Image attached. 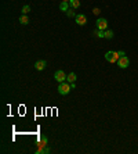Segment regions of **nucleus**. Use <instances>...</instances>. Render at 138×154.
Returning <instances> with one entry per match:
<instances>
[{
  "label": "nucleus",
  "instance_id": "nucleus-10",
  "mask_svg": "<svg viewBox=\"0 0 138 154\" xmlns=\"http://www.w3.org/2000/svg\"><path fill=\"white\" fill-rule=\"evenodd\" d=\"M69 4L72 8H79L80 7V1L79 0H69Z\"/></svg>",
  "mask_w": 138,
  "mask_h": 154
},
{
  "label": "nucleus",
  "instance_id": "nucleus-12",
  "mask_svg": "<svg viewBox=\"0 0 138 154\" xmlns=\"http://www.w3.org/2000/svg\"><path fill=\"white\" fill-rule=\"evenodd\" d=\"M19 22L22 24V25H26V24L29 22V18H28V16H26V14H23V16L19 17Z\"/></svg>",
  "mask_w": 138,
  "mask_h": 154
},
{
  "label": "nucleus",
  "instance_id": "nucleus-2",
  "mask_svg": "<svg viewBox=\"0 0 138 154\" xmlns=\"http://www.w3.org/2000/svg\"><path fill=\"white\" fill-rule=\"evenodd\" d=\"M70 89H72V88H70V83L65 81V82H61V83H60V86H58V93L62 94V96H66V94L70 92Z\"/></svg>",
  "mask_w": 138,
  "mask_h": 154
},
{
  "label": "nucleus",
  "instance_id": "nucleus-14",
  "mask_svg": "<svg viewBox=\"0 0 138 154\" xmlns=\"http://www.w3.org/2000/svg\"><path fill=\"white\" fill-rule=\"evenodd\" d=\"M105 38H107V39H112V38H113V31H111V29L105 31Z\"/></svg>",
  "mask_w": 138,
  "mask_h": 154
},
{
  "label": "nucleus",
  "instance_id": "nucleus-8",
  "mask_svg": "<svg viewBox=\"0 0 138 154\" xmlns=\"http://www.w3.org/2000/svg\"><path fill=\"white\" fill-rule=\"evenodd\" d=\"M47 62L44 61V60H39V61H36V64H35V68L38 69V71H43V69L46 68Z\"/></svg>",
  "mask_w": 138,
  "mask_h": 154
},
{
  "label": "nucleus",
  "instance_id": "nucleus-17",
  "mask_svg": "<svg viewBox=\"0 0 138 154\" xmlns=\"http://www.w3.org/2000/svg\"><path fill=\"white\" fill-rule=\"evenodd\" d=\"M66 14H68V17H70V18H72V17H75V13H73L72 10H68V11H66Z\"/></svg>",
  "mask_w": 138,
  "mask_h": 154
},
{
  "label": "nucleus",
  "instance_id": "nucleus-5",
  "mask_svg": "<svg viewBox=\"0 0 138 154\" xmlns=\"http://www.w3.org/2000/svg\"><path fill=\"white\" fill-rule=\"evenodd\" d=\"M108 28V21L105 18H98L97 20V29H101V31H105Z\"/></svg>",
  "mask_w": 138,
  "mask_h": 154
},
{
  "label": "nucleus",
  "instance_id": "nucleus-4",
  "mask_svg": "<svg viewBox=\"0 0 138 154\" xmlns=\"http://www.w3.org/2000/svg\"><path fill=\"white\" fill-rule=\"evenodd\" d=\"M129 64H130V58H129L127 56H123V57H120V58L117 60V65H119L120 68H127Z\"/></svg>",
  "mask_w": 138,
  "mask_h": 154
},
{
  "label": "nucleus",
  "instance_id": "nucleus-1",
  "mask_svg": "<svg viewBox=\"0 0 138 154\" xmlns=\"http://www.w3.org/2000/svg\"><path fill=\"white\" fill-rule=\"evenodd\" d=\"M123 56H126L124 54V52H108L107 54H105V60H107L108 62H117V60L120 58V57H123Z\"/></svg>",
  "mask_w": 138,
  "mask_h": 154
},
{
  "label": "nucleus",
  "instance_id": "nucleus-13",
  "mask_svg": "<svg viewBox=\"0 0 138 154\" xmlns=\"http://www.w3.org/2000/svg\"><path fill=\"white\" fill-rule=\"evenodd\" d=\"M36 153L38 154H48L50 153V149H48V147H42V149H38V150H36Z\"/></svg>",
  "mask_w": 138,
  "mask_h": 154
},
{
  "label": "nucleus",
  "instance_id": "nucleus-16",
  "mask_svg": "<svg viewBox=\"0 0 138 154\" xmlns=\"http://www.w3.org/2000/svg\"><path fill=\"white\" fill-rule=\"evenodd\" d=\"M29 11H31V6H28V4H26V6H23L22 7V14H28Z\"/></svg>",
  "mask_w": 138,
  "mask_h": 154
},
{
  "label": "nucleus",
  "instance_id": "nucleus-3",
  "mask_svg": "<svg viewBox=\"0 0 138 154\" xmlns=\"http://www.w3.org/2000/svg\"><path fill=\"white\" fill-rule=\"evenodd\" d=\"M66 77H68V75H66L62 69H58V71L55 72V75H54L55 81H57V82H60V83H61V82H65V81H66Z\"/></svg>",
  "mask_w": 138,
  "mask_h": 154
},
{
  "label": "nucleus",
  "instance_id": "nucleus-6",
  "mask_svg": "<svg viewBox=\"0 0 138 154\" xmlns=\"http://www.w3.org/2000/svg\"><path fill=\"white\" fill-rule=\"evenodd\" d=\"M47 143H48V139H47V136H44V135L39 136V139H38L39 149H42V147H47Z\"/></svg>",
  "mask_w": 138,
  "mask_h": 154
},
{
  "label": "nucleus",
  "instance_id": "nucleus-18",
  "mask_svg": "<svg viewBox=\"0 0 138 154\" xmlns=\"http://www.w3.org/2000/svg\"><path fill=\"white\" fill-rule=\"evenodd\" d=\"M92 13H94L95 16H98V14L101 13V10H100V8H94V10H92Z\"/></svg>",
  "mask_w": 138,
  "mask_h": 154
},
{
  "label": "nucleus",
  "instance_id": "nucleus-11",
  "mask_svg": "<svg viewBox=\"0 0 138 154\" xmlns=\"http://www.w3.org/2000/svg\"><path fill=\"white\" fill-rule=\"evenodd\" d=\"M69 4H68V1H62L61 4H60V10H61V11H65V13H66V11H68L69 10Z\"/></svg>",
  "mask_w": 138,
  "mask_h": 154
},
{
  "label": "nucleus",
  "instance_id": "nucleus-15",
  "mask_svg": "<svg viewBox=\"0 0 138 154\" xmlns=\"http://www.w3.org/2000/svg\"><path fill=\"white\" fill-rule=\"evenodd\" d=\"M95 33H97V36H98V38H105V31L97 29V31H95Z\"/></svg>",
  "mask_w": 138,
  "mask_h": 154
},
{
  "label": "nucleus",
  "instance_id": "nucleus-9",
  "mask_svg": "<svg viewBox=\"0 0 138 154\" xmlns=\"http://www.w3.org/2000/svg\"><path fill=\"white\" fill-rule=\"evenodd\" d=\"M66 81H68L69 83H73V82H76V74H75V72H70L68 77H66Z\"/></svg>",
  "mask_w": 138,
  "mask_h": 154
},
{
  "label": "nucleus",
  "instance_id": "nucleus-7",
  "mask_svg": "<svg viewBox=\"0 0 138 154\" xmlns=\"http://www.w3.org/2000/svg\"><path fill=\"white\" fill-rule=\"evenodd\" d=\"M75 20H76V24L77 25H86L87 24V17L84 14H77L75 17Z\"/></svg>",
  "mask_w": 138,
  "mask_h": 154
},
{
  "label": "nucleus",
  "instance_id": "nucleus-20",
  "mask_svg": "<svg viewBox=\"0 0 138 154\" xmlns=\"http://www.w3.org/2000/svg\"><path fill=\"white\" fill-rule=\"evenodd\" d=\"M64 1H69V0H64Z\"/></svg>",
  "mask_w": 138,
  "mask_h": 154
},
{
  "label": "nucleus",
  "instance_id": "nucleus-19",
  "mask_svg": "<svg viewBox=\"0 0 138 154\" xmlns=\"http://www.w3.org/2000/svg\"><path fill=\"white\" fill-rule=\"evenodd\" d=\"M70 88H72V89H75V88H76V83H75V82H73V83H70Z\"/></svg>",
  "mask_w": 138,
  "mask_h": 154
}]
</instances>
